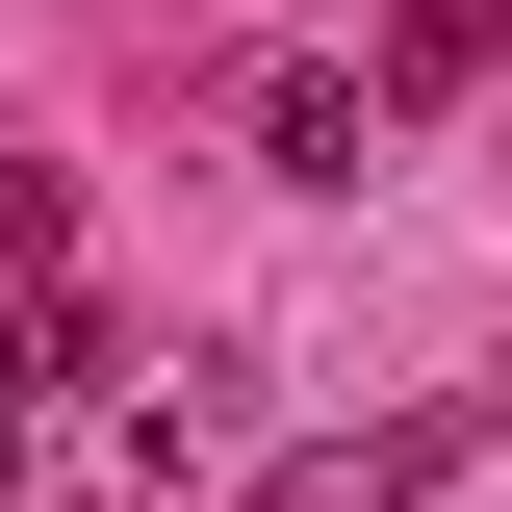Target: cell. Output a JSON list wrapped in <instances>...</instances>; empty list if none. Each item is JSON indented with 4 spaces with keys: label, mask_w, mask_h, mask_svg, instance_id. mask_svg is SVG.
Instances as JSON below:
<instances>
[{
    "label": "cell",
    "mask_w": 512,
    "mask_h": 512,
    "mask_svg": "<svg viewBox=\"0 0 512 512\" xmlns=\"http://www.w3.org/2000/svg\"><path fill=\"white\" fill-rule=\"evenodd\" d=\"M26 436H52V410H0V487H26Z\"/></svg>",
    "instance_id": "8992f818"
},
{
    "label": "cell",
    "mask_w": 512,
    "mask_h": 512,
    "mask_svg": "<svg viewBox=\"0 0 512 512\" xmlns=\"http://www.w3.org/2000/svg\"><path fill=\"white\" fill-rule=\"evenodd\" d=\"M461 461H487V384L359 410V436H308V461H256V512H410V487H461Z\"/></svg>",
    "instance_id": "6da1fadb"
},
{
    "label": "cell",
    "mask_w": 512,
    "mask_h": 512,
    "mask_svg": "<svg viewBox=\"0 0 512 512\" xmlns=\"http://www.w3.org/2000/svg\"><path fill=\"white\" fill-rule=\"evenodd\" d=\"M410 103H487V0H410V26H384V128Z\"/></svg>",
    "instance_id": "277c9868"
},
{
    "label": "cell",
    "mask_w": 512,
    "mask_h": 512,
    "mask_svg": "<svg viewBox=\"0 0 512 512\" xmlns=\"http://www.w3.org/2000/svg\"><path fill=\"white\" fill-rule=\"evenodd\" d=\"M52 282V154H0V308Z\"/></svg>",
    "instance_id": "5b68a950"
},
{
    "label": "cell",
    "mask_w": 512,
    "mask_h": 512,
    "mask_svg": "<svg viewBox=\"0 0 512 512\" xmlns=\"http://www.w3.org/2000/svg\"><path fill=\"white\" fill-rule=\"evenodd\" d=\"M256 154H282V180H359L384 154V77H256Z\"/></svg>",
    "instance_id": "3957f363"
},
{
    "label": "cell",
    "mask_w": 512,
    "mask_h": 512,
    "mask_svg": "<svg viewBox=\"0 0 512 512\" xmlns=\"http://www.w3.org/2000/svg\"><path fill=\"white\" fill-rule=\"evenodd\" d=\"M103 359H128V333H103V282H77V256H52V282L0 308V410H77V384H103Z\"/></svg>",
    "instance_id": "7a4b0ae2"
}]
</instances>
